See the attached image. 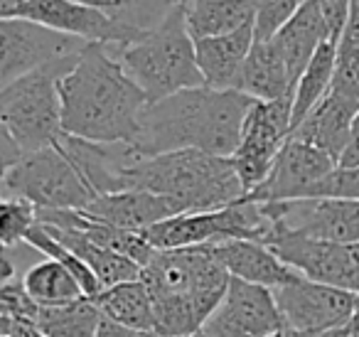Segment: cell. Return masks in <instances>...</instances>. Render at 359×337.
Returning <instances> with one entry per match:
<instances>
[{"label": "cell", "instance_id": "obj_6", "mask_svg": "<svg viewBox=\"0 0 359 337\" xmlns=\"http://www.w3.org/2000/svg\"><path fill=\"white\" fill-rule=\"evenodd\" d=\"M79 57L37 70L0 89V128L25 155L52 148L65 136L60 79Z\"/></svg>", "mask_w": 359, "mask_h": 337}, {"label": "cell", "instance_id": "obj_28", "mask_svg": "<svg viewBox=\"0 0 359 337\" xmlns=\"http://www.w3.org/2000/svg\"><path fill=\"white\" fill-rule=\"evenodd\" d=\"M104 312L91 298L62 308H40L37 327L45 337H99V325Z\"/></svg>", "mask_w": 359, "mask_h": 337}, {"label": "cell", "instance_id": "obj_39", "mask_svg": "<svg viewBox=\"0 0 359 337\" xmlns=\"http://www.w3.org/2000/svg\"><path fill=\"white\" fill-rule=\"evenodd\" d=\"M30 0H0V20H13Z\"/></svg>", "mask_w": 359, "mask_h": 337}, {"label": "cell", "instance_id": "obj_29", "mask_svg": "<svg viewBox=\"0 0 359 337\" xmlns=\"http://www.w3.org/2000/svg\"><path fill=\"white\" fill-rule=\"evenodd\" d=\"M109 15L118 25L135 32H150L168 18L177 3L175 0H76Z\"/></svg>", "mask_w": 359, "mask_h": 337}, {"label": "cell", "instance_id": "obj_1", "mask_svg": "<svg viewBox=\"0 0 359 337\" xmlns=\"http://www.w3.org/2000/svg\"><path fill=\"white\" fill-rule=\"evenodd\" d=\"M62 126L91 143L133 145L148 96L123 70L111 45L89 42L74 70L60 79Z\"/></svg>", "mask_w": 359, "mask_h": 337}, {"label": "cell", "instance_id": "obj_32", "mask_svg": "<svg viewBox=\"0 0 359 337\" xmlns=\"http://www.w3.org/2000/svg\"><path fill=\"white\" fill-rule=\"evenodd\" d=\"M308 0H261L256 6V20H254V35L256 42L273 40L305 6Z\"/></svg>", "mask_w": 359, "mask_h": 337}, {"label": "cell", "instance_id": "obj_18", "mask_svg": "<svg viewBox=\"0 0 359 337\" xmlns=\"http://www.w3.org/2000/svg\"><path fill=\"white\" fill-rule=\"evenodd\" d=\"M359 114V106L352 104L344 96L327 91L325 99L305 116V121L293 131V138L303 140V143L315 145L318 150L327 153L332 160H342L344 150H347L349 136H352V124Z\"/></svg>", "mask_w": 359, "mask_h": 337}, {"label": "cell", "instance_id": "obj_26", "mask_svg": "<svg viewBox=\"0 0 359 337\" xmlns=\"http://www.w3.org/2000/svg\"><path fill=\"white\" fill-rule=\"evenodd\" d=\"M22 286L40 308H62L86 298L79 281L60 261H52V258L27 268V273L22 276Z\"/></svg>", "mask_w": 359, "mask_h": 337}, {"label": "cell", "instance_id": "obj_22", "mask_svg": "<svg viewBox=\"0 0 359 337\" xmlns=\"http://www.w3.org/2000/svg\"><path fill=\"white\" fill-rule=\"evenodd\" d=\"M236 91L251 96L254 101H276L295 94L293 77L273 40L254 42Z\"/></svg>", "mask_w": 359, "mask_h": 337}, {"label": "cell", "instance_id": "obj_27", "mask_svg": "<svg viewBox=\"0 0 359 337\" xmlns=\"http://www.w3.org/2000/svg\"><path fill=\"white\" fill-rule=\"evenodd\" d=\"M337 52L339 42L327 40L318 50V55L313 57V62L308 65V70L303 72V77L295 84L293 94V131L305 121V116L325 99V94L332 86L334 67H337Z\"/></svg>", "mask_w": 359, "mask_h": 337}, {"label": "cell", "instance_id": "obj_34", "mask_svg": "<svg viewBox=\"0 0 359 337\" xmlns=\"http://www.w3.org/2000/svg\"><path fill=\"white\" fill-rule=\"evenodd\" d=\"M310 197L354 199V202H359V168H342V165H337V168L310 192Z\"/></svg>", "mask_w": 359, "mask_h": 337}, {"label": "cell", "instance_id": "obj_19", "mask_svg": "<svg viewBox=\"0 0 359 337\" xmlns=\"http://www.w3.org/2000/svg\"><path fill=\"white\" fill-rule=\"evenodd\" d=\"M212 246H215L217 258L229 271V276L241 278V281L278 291V288L293 283L295 278H300V273L280 261L266 244L231 239V242H219L212 244Z\"/></svg>", "mask_w": 359, "mask_h": 337}, {"label": "cell", "instance_id": "obj_2", "mask_svg": "<svg viewBox=\"0 0 359 337\" xmlns=\"http://www.w3.org/2000/svg\"><path fill=\"white\" fill-rule=\"evenodd\" d=\"M256 101L241 91L197 86L148 104L133 148L140 158L202 150L231 158L239 148L246 116Z\"/></svg>", "mask_w": 359, "mask_h": 337}, {"label": "cell", "instance_id": "obj_30", "mask_svg": "<svg viewBox=\"0 0 359 337\" xmlns=\"http://www.w3.org/2000/svg\"><path fill=\"white\" fill-rule=\"evenodd\" d=\"M25 244L30 249H35V251L45 253V256L52 258V261H60L62 266H65L67 271L79 281V286H81V291H84L86 298H96V296L104 293V286H101V281L96 278V273L91 271V268L86 266L76 253H72L69 249H67L47 227L35 224V227L30 229V234L25 237Z\"/></svg>", "mask_w": 359, "mask_h": 337}, {"label": "cell", "instance_id": "obj_37", "mask_svg": "<svg viewBox=\"0 0 359 337\" xmlns=\"http://www.w3.org/2000/svg\"><path fill=\"white\" fill-rule=\"evenodd\" d=\"M344 42L359 47V0H352V11H349V22L344 30Z\"/></svg>", "mask_w": 359, "mask_h": 337}, {"label": "cell", "instance_id": "obj_12", "mask_svg": "<svg viewBox=\"0 0 359 337\" xmlns=\"http://www.w3.org/2000/svg\"><path fill=\"white\" fill-rule=\"evenodd\" d=\"M278 227L330 244H359V202L308 197L290 202H261Z\"/></svg>", "mask_w": 359, "mask_h": 337}, {"label": "cell", "instance_id": "obj_15", "mask_svg": "<svg viewBox=\"0 0 359 337\" xmlns=\"http://www.w3.org/2000/svg\"><path fill=\"white\" fill-rule=\"evenodd\" d=\"M18 18L25 20L40 22L57 32L65 35L79 37L86 42H101V45H111L116 50L126 45H133L148 32H135L128 27L118 25L116 20H111L109 15H104L101 11L89 6H81L76 0H30Z\"/></svg>", "mask_w": 359, "mask_h": 337}, {"label": "cell", "instance_id": "obj_13", "mask_svg": "<svg viewBox=\"0 0 359 337\" xmlns=\"http://www.w3.org/2000/svg\"><path fill=\"white\" fill-rule=\"evenodd\" d=\"M280 330L283 320L273 291L234 276L202 327V332L212 337H271Z\"/></svg>", "mask_w": 359, "mask_h": 337}, {"label": "cell", "instance_id": "obj_10", "mask_svg": "<svg viewBox=\"0 0 359 337\" xmlns=\"http://www.w3.org/2000/svg\"><path fill=\"white\" fill-rule=\"evenodd\" d=\"M290 133H293V96L256 101L246 116L239 148L231 155V163L244 183L246 194L269 178Z\"/></svg>", "mask_w": 359, "mask_h": 337}, {"label": "cell", "instance_id": "obj_5", "mask_svg": "<svg viewBox=\"0 0 359 337\" xmlns=\"http://www.w3.org/2000/svg\"><path fill=\"white\" fill-rule=\"evenodd\" d=\"M116 55L130 79L148 96V104L163 101L177 91L207 86L197 65V45L187 30L182 3H177L155 30L133 45L116 50Z\"/></svg>", "mask_w": 359, "mask_h": 337}, {"label": "cell", "instance_id": "obj_21", "mask_svg": "<svg viewBox=\"0 0 359 337\" xmlns=\"http://www.w3.org/2000/svg\"><path fill=\"white\" fill-rule=\"evenodd\" d=\"M330 40V30L325 25L320 0H308L298 11V15L273 37V45L278 47L280 57L288 65V72L293 77V84L303 77L318 50Z\"/></svg>", "mask_w": 359, "mask_h": 337}, {"label": "cell", "instance_id": "obj_42", "mask_svg": "<svg viewBox=\"0 0 359 337\" xmlns=\"http://www.w3.org/2000/svg\"><path fill=\"white\" fill-rule=\"evenodd\" d=\"M175 3H182V6H185V3H190V0H175Z\"/></svg>", "mask_w": 359, "mask_h": 337}, {"label": "cell", "instance_id": "obj_40", "mask_svg": "<svg viewBox=\"0 0 359 337\" xmlns=\"http://www.w3.org/2000/svg\"><path fill=\"white\" fill-rule=\"evenodd\" d=\"M192 337H212V335H207V332H202V330H200L197 335H192Z\"/></svg>", "mask_w": 359, "mask_h": 337}, {"label": "cell", "instance_id": "obj_17", "mask_svg": "<svg viewBox=\"0 0 359 337\" xmlns=\"http://www.w3.org/2000/svg\"><path fill=\"white\" fill-rule=\"evenodd\" d=\"M86 212L101 222L126 229V232L143 234L165 219L185 214V207L163 194L148 192V190H123V192L96 197L86 207Z\"/></svg>", "mask_w": 359, "mask_h": 337}, {"label": "cell", "instance_id": "obj_25", "mask_svg": "<svg viewBox=\"0 0 359 337\" xmlns=\"http://www.w3.org/2000/svg\"><path fill=\"white\" fill-rule=\"evenodd\" d=\"M42 227H45V224H42ZM47 229H50V232L55 234L72 253H76V256L96 273V278L101 281L104 291L106 288L121 286V283L138 281L140 273H143V266L135 263L133 258L99 246V244H94L91 239H86L81 232H72V229H52V227H47Z\"/></svg>", "mask_w": 359, "mask_h": 337}, {"label": "cell", "instance_id": "obj_7", "mask_svg": "<svg viewBox=\"0 0 359 337\" xmlns=\"http://www.w3.org/2000/svg\"><path fill=\"white\" fill-rule=\"evenodd\" d=\"M3 197H20L37 209H86L94 192L60 145L25 155L3 170Z\"/></svg>", "mask_w": 359, "mask_h": 337}, {"label": "cell", "instance_id": "obj_35", "mask_svg": "<svg viewBox=\"0 0 359 337\" xmlns=\"http://www.w3.org/2000/svg\"><path fill=\"white\" fill-rule=\"evenodd\" d=\"M0 300H3V315L8 317L35 322L37 315H40V305L32 300L30 293L22 286V281H18V278L0 286Z\"/></svg>", "mask_w": 359, "mask_h": 337}, {"label": "cell", "instance_id": "obj_41", "mask_svg": "<svg viewBox=\"0 0 359 337\" xmlns=\"http://www.w3.org/2000/svg\"><path fill=\"white\" fill-rule=\"evenodd\" d=\"M271 337H288V335H285V332L280 330V332H276V335H271Z\"/></svg>", "mask_w": 359, "mask_h": 337}, {"label": "cell", "instance_id": "obj_3", "mask_svg": "<svg viewBox=\"0 0 359 337\" xmlns=\"http://www.w3.org/2000/svg\"><path fill=\"white\" fill-rule=\"evenodd\" d=\"M140 281L153 298L158 335L192 337L219 305L231 276L210 244L155 251L143 266Z\"/></svg>", "mask_w": 359, "mask_h": 337}, {"label": "cell", "instance_id": "obj_43", "mask_svg": "<svg viewBox=\"0 0 359 337\" xmlns=\"http://www.w3.org/2000/svg\"><path fill=\"white\" fill-rule=\"evenodd\" d=\"M251 3H254V6H259V3H261V0H251Z\"/></svg>", "mask_w": 359, "mask_h": 337}, {"label": "cell", "instance_id": "obj_14", "mask_svg": "<svg viewBox=\"0 0 359 337\" xmlns=\"http://www.w3.org/2000/svg\"><path fill=\"white\" fill-rule=\"evenodd\" d=\"M337 168V160L327 153L318 150L315 145L290 136L288 143L276 158L269 178L251 190L246 199L254 202H290V199L310 197L315 187Z\"/></svg>", "mask_w": 359, "mask_h": 337}, {"label": "cell", "instance_id": "obj_44", "mask_svg": "<svg viewBox=\"0 0 359 337\" xmlns=\"http://www.w3.org/2000/svg\"><path fill=\"white\" fill-rule=\"evenodd\" d=\"M155 337H160V335H155Z\"/></svg>", "mask_w": 359, "mask_h": 337}, {"label": "cell", "instance_id": "obj_23", "mask_svg": "<svg viewBox=\"0 0 359 337\" xmlns=\"http://www.w3.org/2000/svg\"><path fill=\"white\" fill-rule=\"evenodd\" d=\"M256 6L251 0H190L185 3V22L192 40L231 35L246 25H254Z\"/></svg>", "mask_w": 359, "mask_h": 337}, {"label": "cell", "instance_id": "obj_31", "mask_svg": "<svg viewBox=\"0 0 359 337\" xmlns=\"http://www.w3.org/2000/svg\"><path fill=\"white\" fill-rule=\"evenodd\" d=\"M37 224V207L20 197H3L0 204V242L11 249L13 244L25 242L30 229Z\"/></svg>", "mask_w": 359, "mask_h": 337}, {"label": "cell", "instance_id": "obj_33", "mask_svg": "<svg viewBox=\"0 0 359 337\" xmlns=\"http://www.w3.org/2000/svg\"><path fill=\"white\" fill-rule=\"evenodd\" d=\"M330 91H334V94L344 96V99L359 106V47L349 45L344 40L339 42L337 67H334Z\"/></svg>", "mask_w": 359, "mask_h": 337}, {"label": "cell", "instance_id": "obj_24", "mask_svg": "<svg viewBox=\"0 0 359 337\" xmlns=\"http://www.w3.org/2000/svg\"><path fill=\"white\" fill-rule=\"evenodd\" d=\"M99 305L109 320L145 335H158V322H155V308L150 291L143 281H128L121 286L106 288L101 296L91 298Z\"/></svg>", "mask_w": 359, "mask_h": 337}, {"label": "cell", "instance_id": "obj_8", "mask_svg": "<svg viewBox=\"0 0 359 337\" xmlns=\"http://www.w3.org/2000/svg\"><path fill=\"white\" fill-rule=\"evenodd\" d=\"M86 47V40L57 32L25 18L0 20V84L8 86L25 74L79 57Z\"/></svg>", "mask_w": 359, "mask_h": 337}, {"label": "cell", "instance_id": "obj_9", "mask_svg": "<svg viewBox=\"0 0 359 337\" xmlns=\"http://www.w3.org/2000/svg\"><path fill=\"white\" fill-rule=\"evenodd\" d=\"M273 296L288 337H318L349 322L359 312V298L354 293L305 276L273 291Z\"/></svg>", "mask_w": 359, "mask_h": 337}, {"label": "cell", "instance_id": "obj_4", "mask_svg": "<svg viewBox=\"0 0 359 337\" xmlns=\"http://www.w3.org/2000/svg\"><path fill=\"white\" fill-rule=\"evenodd\" d=\"M126 190H148L185 207V212H215L246 197L231 158L177 150L140 158L126 170Z\"/></svg>", "mask_w": 359, "mask_h": 337}, {"label": "cell", "instance_id": "obj_11", "mask_svg": "<svg viewBox=\"0 0 359 337\" xmlns=\"http://www.w3.org/2000/svg\"><path fill=\"white\" fill-rule=\"evenodd\" d=\"M276 224V222H273ZM266 246L310 281L349 291L359 298V244H330L273 227Z\"/></svg>", "mask_w": 359, "mask_h": 337}, {"label": "cell", "instance_id": "obj_20", "mask_svg": "<svg viewBox=\"0 0 359 337\" xmlns=\"http://www.w3.org/2000/svg\"><path fill=\"white\" fill-rule=\"evenodd\" d=\"M254 42V25L241 27L231 35L195 42L197 65H200V72L205 77V84L219 91H236L241 70L249 60Z\"/></svg>", "mask_w": 359, "mask_h": 337}, {"label": "cell", "instance_id": "obj_16", "mask_svg": "<svg viewBox=\"0 0 359 337\" xmlns=\"http://www.w3.org/2000/svg\"><path fill=\"white\" fill-rule=\"evenodd\" d=\"M57 145L74 163L94 197L123 192L126 170L140 160L135 148L128 143H91V140L65 133Z\"/></svg>", "mask_w": 359, "mask_h": 337}, {"label": "cell", "instance_id": "obj_38", "mask_svg": "<svg viewBox=\"0 0 359 337\" xmlns=\"http://www.w3.org/2000/svg\"><path fill=\"white\" fill-rule=\"evenodd\" d=\"M318 337H359V312L349 322H344V325H339V327H332V330L323 332V335H318Z\"/></svg>", "mask_w": 359, "mask_h": 337}, {"label": "cell", "instance_id": "obj_36", "mask_svg": "<svg viewBox=\"0 0 359 337\" xmlns=\"http://www.w3.org/2000/svg\"><path fill=\"white\" fill-rule=\"evenodd\" d=\"M339 165H342V168H359V114L352 124V136H349L347 150H344Z\"/></svg>", "mask_w": 359, "mask_h": 337}]
</instances>
